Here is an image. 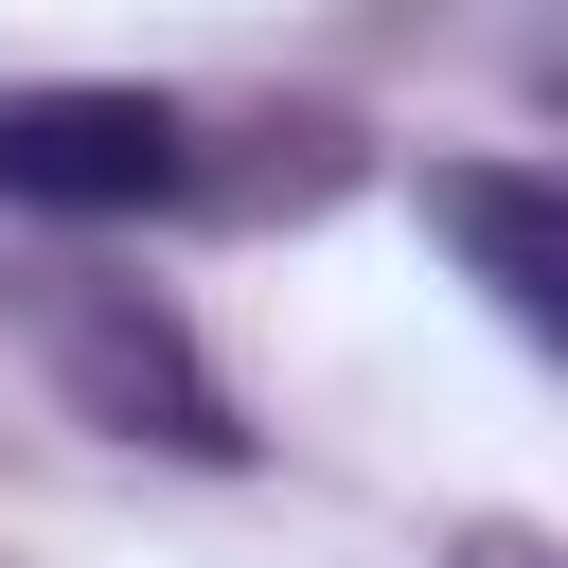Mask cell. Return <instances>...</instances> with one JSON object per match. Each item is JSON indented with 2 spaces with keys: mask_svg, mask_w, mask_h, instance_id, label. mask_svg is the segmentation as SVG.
Here are the masks:
<instances>
[{
  "mask_svg": "<svg viewBox=\"0 0 568 568\" xmlns=\"http://www.w3.org/2000/svg\"><path fill=\"white\" fill-rule=\"evenodd\" d=\"M426 231L479 266V302L515 337H568V195L532 160H426Z\"/></svg>",
  "mask_w": 568,
  "mask_h": 568,
  "instance_id": "cell-3",
  "label": "cell"
},
{
  "mask_svg": "<svg viewBox=\"0 0 568 568\" xmlns=\"http://www.w3.org/2000/svg\"><path fill=\"white\" fill-rule=\"evenodd\" d=\"M444 568H550V532H515V515H479V532H462Z\"/></svg>",
  "mask_w": 568,
  "mask_h": 568,
  "instance_id": "cell-4",
  "label": "cell"
},
{
  "mask_svg": "<svg viewBox=\"0 0 568 568\" xmlns=\"http://www.w3.org/2000/svg\"><path fill=\"white\" fill-rule=\"evenodd\" d=\"M36 355H53V390H71L106 444L248 462V408H231V373L178 337V302H142V284H106V266H53V284H36Z\"/></svg>",
  "mask_w": 568,
  "mask_h": 568,
  "instance_id": "cell-1",
  "label": "cell"
},
{
  "mask_svg": "<svg viewBox=\"0 0 568 568\" xmlns=\"http://www.w3.org/2000/svg\"><path fill=\"white\" fill-rule=\"evenodd\" d=\"M0 195L18 213H178L195 195V106L178 89H0Z\"/></svg>",
  "mask_w": 568,
  "mask_h": 568,
  "instance_id": "cell-2",
  "label": "cell"
}]
</instances>
